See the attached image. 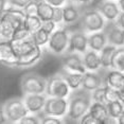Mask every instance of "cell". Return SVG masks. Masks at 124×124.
<instances>
[{
  "instance_id": "5b68a950",
  "label": "cell",
  "mask_w": 124,
  "mask_h": 124,
  "mask_svg": "<svg viewBox=\"0 0 124 124\" xmlns=\"http://www.w3.org/2000/svg\"><path fill=\"white\" fill-rule=\"evenodd\" d=\"M105 18L99 13V11L95 10H87L82 14L81 17V29L85 33L98 32L103 31L106 24Z\"/></svg>"
},
{
  "instance_id": "d6a6232c",
  "label": "cell",
  "mask_w": 124,
  "mask_h": 124,
  "mask_svg": "<svg viewBox=\"0 0 124 124\" xmlns=\"http://www.w3.org/2000/svg\"><path fill=\"white\" fill-rule=\"evenodd\" d=\"M31 1H32V0H9V4H10V7H13V8L23 9Z\"/></svg>"
},
{
  "instance_id": "484cf974",
  "label": "cell",
  "mask_w": 124,
  "mask_h": 124,
  "mask_svg": "<svg viewBox=\"0 0 124 124\" xmlns=\"http://www.w3.org/2000/svg\"><path fill=\"white\" fill-rule=\"evenodd\" d=\"M105 105H106V109H107L109 117L114 118V119H117L121 115V112L124 110V104L120 100L108 101Z\"/></svg>"
},
{
  "instance_id": "d6986e66",
  "label": "cell",
  "mask_w": 124,
  "mask_h": 124,
  "mask_svg": "<svg viewBox=\"0 0 124 124\" xmlns=\"http://www.w3.org/2000/svg\"><path fill=\"white\" fill-rule=\"evenodd\" d=\"M105 85L119 90L124 86V72L115 69H105Z\"/></svg>"
},
{
  "instance_id": "e575fe53",
  "label": "cell",
  "mask_w": 124,
  "mask_h": 124,
  "mask_svg": "<svg viewBox=\"0 0 124 124\" xmlns=\"http://www.w3.org/2000/svg\"><path fill=\"white\" fill-rule=\"evenodd\" d=\"M46 1L47 3L53 5V7H64L68 2V0H43Z\"/></svg>"
},
{
  "instance_id": "603a6c76",
  "label": "cell",
  "mask_w": 124,
  "mask_h": 124,
  "mask_svg": "<svg viewBox=\"0 0 124 124\" xmlns=\"http://www.w3.org/2000/svg\"><path fill=\"white\" fill-rule=\"evenodd\" d=\"M124 72V46L117 47L111 57L110 68Z\"/></svg>"
},
{
  "instance_id": "74e56055",
  "label": "cell",
  "mask_w": 124,
  "mask_h": 124,
  "mask_svg": "<svg viewBox=\"0 0 124 124\" xmlns=\"http://www.w3.org/2000/svg\"><path fill=\"white\" fill-rule=\"evenodd\" d=\"M3 123H8V120H7V117H5V114H4L3 105L0 104V124H3Z\"/></svg>"
},
{
  "instance_id": "d590c367",
  "label": "cell",
  "mask_w": 124,
  "mask_h": 124,
  "mask_svg": "<svg viewBox=\"0 0 124 124\" xmlns=\"http://www.w3.org/2000/svg\"><path fill=\"white\" fill-rule=\"evenodd\" d=\"M115 22H116V24H117L118 27H120L121 29L124 30V12L121 11L120 14H119V16H118L117 19L115 20Z\"/></svg>"
},
{
  "instance_id": "f546056e",
  "label": "cell",
  "mask_w": 124,
  "mask_h": 124,
  "mask_svg": "<svg viewBox=\"0 0 124 124\" xmlns=\"http://www.w3.org/2000/svg\"><path fill=\"white\" fill-rule=\"evenodd\" d=\"M65 123L63 118L54 117V116H47L44 115V117L40 118V124H62Z\"/></svg>"
},
{
  "instance_id": "ee69618b",
  "label": "cell",
  "mask_w": 124,
  "mask_h": 124,
  "mask_svg": "<svg viewBox=\"0 0 124 124\" xmlns=\"http://www.w3.org/2000/svg\"><path fill=\"white\" fill-rule=\"evenodd\" d=\"M114 1H117V0H114Z\"/></svg>"
},
{
  "instance_id": "7c38bea8",
  "label": "cell",
  "mask_w": 124,
  "mask_h": 124,
  "mask_svg": "<svg viewBox=\"0 0 124 124\" xmlns=\"http://www.w3.org/2000/svg\"><path fill=\"white\" fill-rule=\"evenodd\" d=\"M88 112L95 120L97 124H109V123H118L117 119L110 118L107 112L106 105L99 102H91Z\"/></svg>"
},
{
  "instance_id": "ba28073f",
  "label": "cell",
  "mask_w": 124,
  "mask_h": 124,
  "mask_svg": "<svg viewBox=\"0 0 124 124\" xmlns=\"http://www.w3.org/2000/svg\"><path fill=\"white\" fill-rule=\"evenodd\" d=\"M68 111V98H55L47 97L45 103L43 114L47 116H54V117L65 119Z\"/></svg>"
},
{
  "instance_id": "8992f818",
  "label": "cell",
  "mask_w": 124,
  "mask_h": 124,
  "mask_svg": "<svg viewBox=\"0 0 124 124\" xmlns=\"http://www.w3.org/2000/svg\"><path fill=\"white\" fill-rule=\"evenodd\" d=\"M45 93L47 97L67 99L71 93V89L60 73H55L47 78V87Z\"/></svg>"
},
{
  "instance_id": "d4e9b609",
  "label": "cell",
  "mask_w": 124,
  "mask_h": 124,
  "mask_svg": "<svg viewBox=\"0 0 124 124\" xmlns=\"http://www.w3.org/2000/svg\"><path fill=\"white\" fill-rule=\"evenodd\" d=\"M41 26H43V21L39 19L37 15H26L23 27L30 34L36 32L39 28H41Z\"/></svg>"
},
{
  "instance_id": "6da1fadb",
  "label": "cell",
  "mask_w": 124,
  "mask_h": 124,
  "mask_svg": "<svg viewBox=\"0 0 124 124\" xmlns=\"http://www.w3.org/2000/svg\"><path fill=\"white\" fill-rule=\"evenodd\" d=\"M12 44L14 51L17 56L15 67H18V68L31 67L40 61L41 56H43L41 47L37 46L33 41L31 35L23 39L12 40Z\"/></svg>"
},
{
  "instance_id": "4fadbf2b",
  "label": "cell",
  "mask_w": 124,
  "mask_h": 124,
  "mask_svg": "<svg viewBox=\"0 0 124 124\" xmlns=\"http://www.w3.org/2000/svg\"><path fill=\"white\" fill-rule=\"evenodd\" d=\"M46 93H28L23 94L22 100H23L24 105L30 114L37 115L43 111L45 103H46Z\"/></svg>"
},
{
  "instance_id": "7402d4cb",
  "label": "cell",
  "mask_w": 124,
  "mask_h": 124,
  "mask_svg": "<svg viewBox=\"0 0 124 124\" xmlns=\"http://www.w3.org/2000/svg\"><path fill=\"white\" fill-rule=\"evenodd\" d=\"M53 13H54V7L46 1L43 0H37V13L36 15L39 17L43 22L52 20L53 18Z\"/></svg>"
},
{
  "instance_id": "4316f807",
  "label": "cell",
  "mask_w": 124,
  "mask_h": 124,
  "mask_svg": "<svg viewBox=\"0 0 124 124\" xmlns=\"http://www.w3.org/2000/svg\"><path fill=\"white\" fill-rule=\"evenodd\" d=\"M50 34H51V33H50L49 31H47L43 26H41V28H39L36 32H34L33 34H31V38L33 39V41H34L37 46L44 47V46H46L48 40H49Z\"/></svg>"
},
{
  "instance_id": "8d00e7d4",
  "label": "cell",
  "mask_w": 124,
  "mask_h": 124,
  "mask_svg": "<svg viewBox=\"0 0 124 124\" xmlns=\"http://www.w3.org/2000/svg\"><path fill=\"white\" fill-rule=\"evenodd\" d=\"M10 7L9 0H0V16L4 13V11Z\"/></svg>"
},
{
  "instance_id": "277c9868",
  "label": "cell",
  "mask_w": 124,
  "mask_h": 124,
  "mask_svg": "<svg viewBox=\"0 0 124 124\" xmlns=\"http://www.w3.org/2000/svg\"><path fill=\"white\" fill-rule=\"evenodd\" d=\"M47 87V78L35 72H29L22 75L20 88L23 94L45 93Z\"/></svg>"
},
{
  "instance_id": "836d02e7",
  "label": "cell",
  "mask_w": 124,
  "mask_h": 124,
  "mask_svg": "<svg viewBox=\"0 0 124 124\" xmlns=\"http://www.w3.org/2000/svg\"><path fill=\"white\" fill-rule=\"evenodd\" d=\"M80 123H83V124H97L95 120L90 116L89 112H86V114L81 118Z\"/></svg>"
},
{
  "instance_id": "5bb4252c",
  "label": "cell",
  "mask_w": 124,
  "mask_h": 124,
  "mask_svg": "<svg viewBox=\"0 0 124 124\" xmlns=\"http://www.w3.org/2000/svg\"><path fill=\"white\" fill-rule=\"evenodd\" d=\"M82 14L83 13L81 12L80 5L68 0V2L63 7V24L69 27L77 23L81 19Z\"/></svg>"
},
{
  "instance_id": "f1b7e54d",
  "label": "cell",
  "mask_w": 124,
  "mask_h": 124,
  "mask_svg": "<svg viewBox=\"0 0 124 124\" xmlns=\"http://www.w3.org/2000/svg\"><path fill=\"white\" fill-rule=\"evenodd\" d=\"M20 124H39L40 123V118L38 117V116H36L35 114H28L26 115L23 118H21L20 120H19V122Z\"/></svg>"
},
{
  "instance_id": "7bdbcfd3",
  "label": "cell",
  "mask_w": 124,
  "mask_h": 124,
  "mask_svg": "<svg viewBox=\"0 0 124 124\" xmlns=\"http://www.w3.org/2000/svg\"><path fill=\"white\" fill-rule=\"evenodd\" d=\"M0 40H4V39H2V38H1V37H0Z\"/></svg>"
},
{
  "instance_id": "9a60e30c",
  "label": "cell",
  "mask_w": 124,
  "mask_h": 124,
  "mask_svg": "<svg viewBox=\"0 0 124 124\" xmlns=\"http://www.w3.org/2000/svg\"><path fill=\"white\" fill-rule=\"evenodd\" d=\"M97 10L106 21H115L121 12L117 1L114 0H102L98 4Z\"/></svg>"
},
{
  "instance_id": "f35d334b",
  "label": "cell",
  "mask_w": 124,
  "mask_h": 124,
  "mask_svg": "<svg viewBox=\"0 0 124 124\" xmlns=\"http://www.w3.org/2000/svg\"><path fill=\"white\" fill-rule=\"evenodd\" d=\"M70 1L74 2L75 4L80 5V7H83V5H88V4H90L92 1H93V0H70Z\"/></svg>"
},
{
  "instance_id": "7a4b0ae2",
  "label": "cell",
  "mask_w": 124,
  "mask_h": 124,
  "mask_svg": "<svg viewBox=\"0 0 124 124\" xmlns=\"http://www.w3.org/2000/svg\"><path fill=\"white\" fill-rule=\"evenodd\" d=\"M91 102L89 91L83 88L73 90L68 97V111L65 118L70 122H80L81 118L88 112Z\"/></svg>"
},
{
  "instance_id": "52a82bcc",
  "label": "cell",
  "mask_w": 124,
  "mask_h": 124,
  "mask_svg": "<svg viewBox=\"0 0 124 124\" xmlns=\"http://www.w3.org/2000/svg\"><path fill=\"white\" fill-rule=\"evenodd\" d=\"M4 114L8 123H18L21 118L29 114L23 100L20 98H12L3 104Z\"/></svg>"
},
{
  "instance_id": "44dd1931",
  "label": "cell",
  "mask_w": 124,
  "mask_h": 124,
  "mask_svg": "<svg viewBox=\"0 0 124 124\" xmlns=\"http://www.w3.org/2000/svg\"><path fill=\"white\" fill-rule=\"evenodd\" d=\"M106 45L107 38L104 31H98L88 34V49L100 52Z\"/></svg>"
},
{
  "instance_id": "ab89813d",
  "label": "cell",
  "mask_w": 124,
  "mask_h": 124,
  "mask_svg": "<svg viewBox=\"0 0 124 124\" xmlns=\"http://www.w3.org/2000/svg\"><path fill=\"white\" fill-rule=\"evenodd\" d=\"M118 97H119V100L124 104V86L118 90Z\"/></svg>"
},
{
  "instance_id": "ac0fdd59",
  "label": "cell",
  "mask_w": 124,
  "mask_h": 124,
  "mask_svg": "<svg viewBox=\"0 0 124 124\" xmlns=\"http://www.w3.org/2000/svg\"><path fill=\"white\" fill-rule=\"evenodd\" d=\"M82 60L86 71H99L102 69L99 52L94 50L87 49V51L82 54Z\"/></svg>"
},
{
  "instance_id": "2e32d148",
  "label": "cell",
  "mask_w": 124,
  "mask_h": 124,
  "mask_svg": "<svg viewBox=\"0 0 124 124\" xmlns=\"http://www.w3.org/2000/svg\"><path fill=\"white\" fill-rule=\"evenodd\" d=\"M17 56L14 51L12 40H0V64L15 67Z\"/></svg>"
},
{
  "instance_id": "3957f363",
  "label": "cell",
  "mask_w": 124,
  "mask_h": 124,
  "mask_svg": "<svg viewBox=\"0 0 124 124\" xmlns=\"http://www.w3.org/2000/svg\"><path fill=\"white\" fill-rule=\"evenodd\" d=\"M70 33L64 27L56 28L50 34L49 40L47 43V49L54 55H64L67 51L69 43Z\"/></svg>"
},
{
  "instance_id": "83f0119b",
  "label": "cell",
  "mask_w": 124,
  "mask_h": 124,
  "mask_svg": "<svg viewBox=\"0 0 124 124\" xmlns=\"http://www.w3.org/2000/svg\"><path fill=\"white\" fill-rule=\"evenodd\" d=\"M92 102H99V103H107V97H106V85L101 86L99 88L94 89L93 91L90 92Z\"/></svg>"
},
{
  "instance_id": "60d3db41",
  "label": "cell",
  "mask_w": 124,
  "mask_h": 124,
  "mask_svg": "<svg viewBox=\"0 0 124 124\" xmlns=\"http://www.w3.org/2000/svg\"><path fill=\"white\" fill-rule=\"evenodd\" d=\"M117 122H118V124H124V110L121 112V115L117 118Z\"/></svg>"
},
{
  "instance_id": "8fae6325",
  "label": "cell",
  "mask_w": 124,
  "mask_h": 124,
  "mask_svg": "<svg viewBox=\"0 0 124 124\" xmlns=\"http://www.w3.org/2000/svg\"><path fill=\"white\" fill-rule=\"evenodd\" d=\"M107 44L115 47L124 46V30L116 24L115 21H107L104 28Z\"/></svg>"
},
{
  "instance_id": "1f68e13d",
  "label": "cell",
  "mask_w": 124,
  "mask_h": 124,
  "mask_svg": "<svg viewBox=\"0 0 124 124\" xmlns=\"http://www.w3.org/2000/svg\"><path fill=\"white\" fill-rule=\"evenodd\" d=\"M52 20L57 26L63 24V7H54V13H53Z\"/></svg>"
},
{
  "instance_id": "9c48e42d",
  "label": "cell",
  "mask_w": 124,
  "mask_h": 124,
  "mask_svg": "<svg viewBox=\"0 0 124 124\" xmlns=\"http://www.w3.org/2000/svg\"><path fill=\"white\" fill-rule=\"evenodd\" d=\"M88 49V34L83 30L70 33L69 43L66 53H78L83 54Z\"/></svg>"
},
{
  "instance_id": "ffe728a7",
  "label": "cell",
  "mask_w": 124,
  "mask_h": 124,
  "mask_svg": "<svg viewBox=\"0 0 124 124\" xmlns=\"http://www.w3.org/2000/svg\"><path fill=\"white\" fill-rule=\"evenodd\" d=\"M58 73H60L62 77L64 78V80L67 82V84H68V86L70 87L71 91H73V90H78V89L81 88L84 73L73 72V71H70V70L65 69V68H62L61 71Z\"/></svg>"
},
{
  "instance_id": "30bf717a",
  "label": "cell",
  "mask_w": 124,
  "mask_h": 124,
  "mask_svg": "<svg viewBox=\"0 0 124 124\" xmlns=\"http://www.w3.org/2000/svg\"><path fill=\"white\" fill-rule=\"evenodd\" d=\"M102 70L103 68L99 71H86L83 74L81 88L91 92L99 87L105 85V75H104L105 74V69H104L103 73Z\"/></svg>"
},
{
  "instance_id": "cb8c5ba5",
  "label": "cell",
  "mask_w": 124,
  "mask_h": 124,
  "mask_svg": "<svg viewBox=\"0 0 124 124\" xmlns=\"http://www.w3.org/2000/svg\"><path fill=\"white\" fill-rule=\"evenodd\" d=\"M115 46L112 45L107 44L105 47L99 52L100 55V60H101V64H102V68L104 69H109L110 68V62H111V57L114 55V52L116 50Z\"/></svg>"
},
{
  "instance_id": "4dcf8cb0",
  "label": "cell",
  "mask_w": 124,
  "mask_h": 124,
  "mask_svg": "<svg viewBox=\"0 0 124 124\" xmlns=\"http://www.w3.org/2000/svg\"><path fill=\"white\" fill-rule=\"evenodd\" d=\"M26 15H36L37 13V0H32L22 9Z\"/></svg>"
},
{
  "instance_id": "e0dca14e",
  "label": "cell",
  "mask_w": 124,
  "mask_h": 124,
  "mask_svg": "<svg viewBox=\"0 0 124 124\" xmlns=\"http://www.w3.org/2000/svg\"><path fill=\"white\" fill-rule=\"evenodd\" d=\"M63 68L78 73L86 72L82 60V54L78 53H65L63 58Z\"/></svg>"
},
{
  "instance_id": "b9f144b4",
  "label": "cell",
  "mask_w": 124,
  "mask_h": 124,
  "mask_svg": "<svg viewBox=\"0 0 124 124\" xmlns=\"http://www.w3.org/2000/svg\"><path fill=\"white\" fill-rule=\"evenodd\" d=\"M117 3L120 8V11L124 12V0H117Z\"/></svg>"
}]
</instances>
